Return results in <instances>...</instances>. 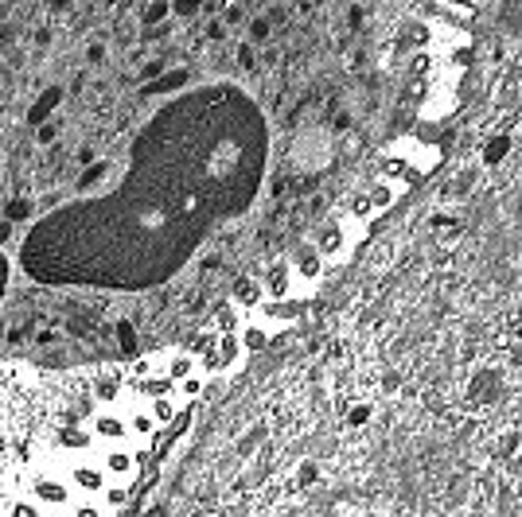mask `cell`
<instances>
[{"mask_svg": "<svg viewBox=\"0 0 522 517\" xmlns=\"http://www.w3.org/2000/svg\"><path fill=\"white\" fill-rule=\"evenodd\" d=\"M59 97H63V90H47V97H43V102H39L36 110L28 113V121H39V117H47V110H51V105L59 102Z\"/></svg>", "mask_w": 522, "mask_h": 517, "instance_id": "1", "label": "cell"}, {"mask_svg": "<svg viewBox=\"0 0 522 517\" xmlns=\"http://www.w3.org/2000/svg\"><path fill=\"white\" fill-rule=\"evenodd\" d=\"M168 12H172L168 4H148L145 12H140V20H145V23H160L164 16H168Z\"/></svg>", "mask_w": 522, "mask_h": 517, "instance_id": "2", "label": "cell"}, {"mask_svg": "<svg viewBox=\"0 0 522 517\" xmlns=\"http://www.w3.org/2000/svg\"><path fill=\"white\" fill-rule=\"evenodd\" d=\"M234 299H238V304H254V299H258V284H254V280L238 284V288H234Z\"/></svg>", "mask_w": 522, "mask_h": 517, "instance_id": "3", "label": "cell"}, {"mask_svg": "<svg viewBox=\"0 0 522 517\" xmlns=\"http://www.w3.org/2000/svg\"><path fill=\"white\" fill-rule=\"evenodd\" d=\"M234 58H238V66H246V70H254V66H258V55H254V47H246V43L238 47Z\"/></svg>", "mask_w": 522, "mask_h": 517, "instance_id": "4", "label": "cell"}, {"mask_svg": "<svg viewBox=\"0 0 522 517\" xmlns=\"http://www.w3.org/2000/svg\"><path fill=\"white\" fill-rule=\"evenodd\" d=\"M250 39L254 43H265V39H269V20H254L250 23Z\"/></svg>", "mask_w": 522, "mask_h": 517, "instance_id": "5", "label": "cell"}, {"mask_svg": "<svg viewBox=\"0 0 522 517\" xmlns=\"http://www.w3.org/2000/svg\"><path fill=\"white\" fill-rule=\"evenodd\" d=\"M28 214H31L28 203H12V206H8V222H24Z\"/></svg>", "mask_w": 522, "mask_h": 517, "instance_id": "6", "label": "cell"}, {"mask_svg": "<svg viewBox=\"0 0 522 517\" xmlns=\"http://www.w3.org/2000/svg\"><path fill=\"white\" fill-rule=\"evenodd\" d=\"M55 137H59V121H47L43 129H39V144H51Z\"/></svg>", "mask_w": 522, "mask_h": 517, "instance_id": "7", "label": "cell"}, {"mask_svg": "<svg viewBox=\"0 0 522 517\" xmlns=\"http://www.w3.org/2000/svg\"><path fill=\"white\" fill-rule=\"evenodd\" d=\"M172 28H164V23H156L152 31H145V43H160V39H168Z\"/></svg>", "mask_w": 522, "mask_h": 517, "instance_id": "8", "label": "cell"}, {"mask_svg": "<svg viewBox=\"0 0 522 517\" xmlns=\"http://www.w3.org/2000/svg\"><path fill=\"white\" fill-rule=\"evenodd\" d=\"M207 39H214V43H222V39H226V28H222L219 20H214V23H207Z\"/></svg>", "mask_w": 522, "mask_h": 517, "instance_id": "9", "label": "cell"}, {"mask_svg": "<svg viewBox=\"0 0 522 517\" xmlns=\"http://www.w3.org/2000/svg\"><path fill=\"white\" fill-rule=\"evenodd\" d=\"M164 70V58H156L152 66H145V70H140V78H152V74H160Z\"/></svg>", "mask_w": 522, "mask_h": 517, "instance_id": "10", "label": "cell"}, {"mask_svg": "<svg viewBox=\"0 0 522 517\" xmlns=\"http://www.w3.org/2000/svg\"><path fill=\"white\" fill-rule=\"evenodd\" d=\"M118 339H121L125 346H132V327H129V323H121V327H118Z\"/></svg>", "mask_w": 522, "mask_h": 517, "instance_id": "11", "label": "cell"}, {"mask_svg": "<svg viewBox=\"0 0 522 517\" xmlns=\"http://www.w3.org/2000/svg\"><path fill=\"white\" fill-rule=\"evenodd\" d=\"M172 12H176V16H195V12H199V4H176Z\"/></svg>", "mask_w": 522, "mask_h": 517, "instance_id": "12", "label": "cell"}, {"mask_svg": "<svg viewBox=\"0 0 522 517\" xmlns=\"http://www.w3.org/2000/svg\"><path fill=\"white\" fill-rule=\"evenodd\" d=\"M242 8H226V23H238V20H242ZM226 23H222V28H226Z\"/></svg>", "mask_w": 522, "mask_h": 517, "instance_id": "13", "label": "cell"}, {"mask_svg": "<svg viewBox=\"0 0 522 517\" xmlns=\"http://www.w3.org/2000/svg\"><path fill=\"white\" fill-rule=\"evenodd\" d=\"M362 420H367V408H355V412L347 416V424H362Z\"/></svg>", "mask_w": 522, "mask_h": 517, "instance_id": "14", "label": "cell"}, {"mask_svg": "<svg viewBox=\"0 0 522 517\" xmlns=\"http://www.w3.org/2000/svg\"><path fill=\"white\" fill-rule=\"evenodd\" d=\"M98 179H102V168H94V171H90L86 179H82V187H90V183H98Z\"/></svg>", "mask_w": 522, "mask_h": 517, "instance_id": "15", "label": "cell"}, {"mask_svg": "<svg viewBox=\"0 0 522 517\" xmlns=\"http://www.w3.org/2000/svg\"><path fill=\"white\" fill-rule=\"evenodd\" d=\"M8 233H12V222H0V241H8Z\"/></svg>", "mask_w": 522, "mask_h": 517, "instance_id": "16", "label": "cell"}]
</instances>
